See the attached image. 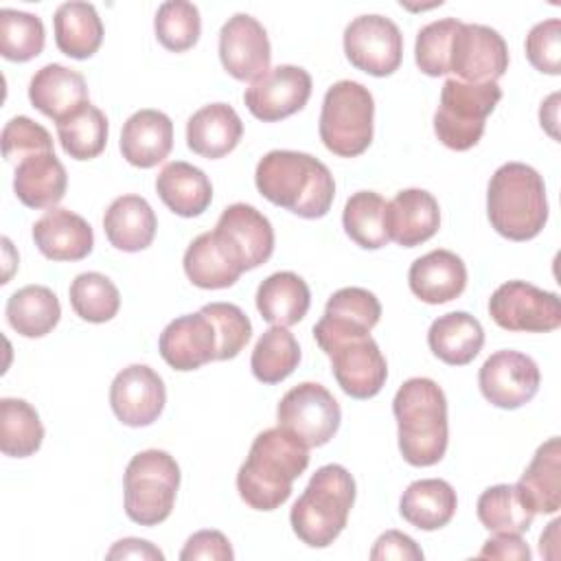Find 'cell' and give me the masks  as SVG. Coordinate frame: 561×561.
I'll return each mask as SVG.
<instances>
[{"label":"cell","instance_id":"obj_1","mask_svg":"<svg viewBox=\"0 0 561 561\" xmlns=\"http://www.w3.org/2000/svg\"><path fill=\"white\" fill-rule=\"evenodd\" d=\"M254 182L267 202L302 219L324 217L335 197L329 167L302 151L274 149L265 153L256 164Z\"/></svg>","mask_w":561,"mask_h":561},{"label":"cell","instance_id":"obj_2","mask_svg":"<svg viewBox=\"0 0 561 561\" xmlns=\"http://www.w3.org/2000/svg\"><path fill=\"white\" fill-rule=\"evenodd\" d=\"M309 465V447L283 427L261 432L237 473L241 500L256 511H274L291 495L294 480Z\"/></svg>","mask_w":561,"mask_h":561},{"label":"cell","instance_id":"obj_3","mask_svg":"<svg viewBox=\"0 0 561 561\" xmlns=\"http://www.w3.org/2000/svg\"><path fill=\"white\" fill-rule=\"evenodd\" d=\"M399 425V451L412 467H432L449 440L447 399L443 388L430 377H412L401 383L392 399Z\"/></svg>","mask_w":561,"mask_h":561},{"label":"cell","instance_id":"obj_4","mask_svg":"<svg viewBox=\"0 0 561 561\" xmlns=\"http://www.w3.org/2000/svg\"><path fill=\"white\" fill-rule=\"evenodd\" d=\"M486 215L497 234L511 241L535 239L548 221L543 178L524 162L502 164L489 182Z\"/></svg>","mask_w":561,"mask_h":561},{"label":"cell","instance_id":"obj_5","mask_svg":"<svg viewBox=\"0 0 561 561\" xmlns=\"http://www.w3.org/2000/svg\"><path fill=\"white\" fill-rule=\"evenodd\" d=\"M355 502V480L342 465L320 467L294 502L289 524L309 548L331 546L348 522Z\"/></svg>","mask_w":561,"mask_h":561},{"label":"cell","instance_id":"obj_6","mask_svg":"<svg viewBox=\"0 0 561 561\" xmlns=\"http://www.w3.org/2000/svg\"><path fill=\"white\" fill-rule=\"evenodd\" d=\"M373 116L375 101L366 85L351 79L333 83L320 110L318 131L322 145L340 158L364 153L373 142Z\"/></svg>","mask_w":561,"mask_h":561},{"label":"cell","instance_id":"obj_7","mask_svg":"<svg viewBox=\"0 0 561 561\" xmlns=\"http://www.w3.org/2000/svg\"><path fill=\"white\" fill-rule=\"evenodd\" d=\"M123 484L127 517L140 526H158L173 511L180 467L171 454L147 449L129 460Z\"/></svg>","mask_w":561,"mask_h":561},{"label":"cell","instance_id":"obj_8","mask_svg":"<svg viewBox=\"0 0 561 561\" xmlns=\"http://www.w3.org/2000/svg\"><path fill=\"white\" fill-rule=\"evenodd\" d=\"M502 99L497 83H469L447 79L440 90V103L434 114V131L438 140L454 149L467 151L484 134V121Z\"/></svg>","mask_w":561,"mask_h":561},{"label":"cell","instance_id":"obj_9","mask_svg":"<svg viewBox=\"0 0 561 561\" xmlns=\"http://www.w3.org/2000/svg\"><path fill=\"white\" fill-rule=\"evenodd\" d=\"M276 419L278 427L300 438L307 447H322L335 436L342 412L322 383L302 381L283 394Z\"/></svg>","mask_w":561,"mask_h":561},{"label":"cell","instance_id":"obj_10","mask_svg":"<svg viewBox=\"0 0 561 561\" xmlns=\"http://www.w3.org/2000/svg\"><path fill=\"white\" fill-rule=\"evenodd\" d=\"M489 313L506 331L548 333L561 327L559 296L526 280L502 283L489 298Z\"/></svg>","mask_w":561,"mask_h":561},{"label":"cell","instance_id":"obj_11","mask_svg":"<svg viewBox=\"0 0 561 561\" xmlns=\"http://www.w3.org/2000/svg\"><path fill=\"white\" fill-rule=\"evenodd\" d=\"M344 53L357 70L373 77H388L401 66L403 35L386 15H359L344 28Z\"/></svg>","mask_w":561,"mask_h":561},{"label":"cell","instance_id":"obj_12","mask_svg":"<svg viewBox=\"0 0 561 561\" xmlns=\"http://www.w3.org/2000/svg\"><path fill=\"white\" fill-rule=\"evenodd\" d=\"M213 234L241 272L263 265L274 252V228L270 219L243 202L224 208Z\"/></svg>","mask_w":561,"mask_h":561},{"label":"cell","instance_id":"obj_13","mask_svg":"<svg viewBox=\"0 0 561 561\" xmlns=\"http://www.w3.org/2000/svg\"><path fill=\"white\" fill-rule=\"evenodd\" d=\"M508 68L504 37L484 24H460L449 55V72L469 83H497Z\"/></svg>","mask_w":561,"mask_h":561},{"label":"cell","instance_id":"obj_14","mask_svg":"<svg viewBox=\"0 0 561 561\" xmlns=\"http://www.w3.org/2000/svg\"><path fill=\"white\" fill-rule=\"evenodd\" d=\"M311 96V75L291 64L270 68L254 79L243 94L250 114L263 123H274L300 112Z\"/></svg>","mask_w":561,"mask_h":561},{"label":"cell","instance_id":"obj_15","mask_svg":"<svg viewBox=\"0 0 561 561\" xmlns=\"http://www.w3.org/2000/svg\"><path fill=\"white\" fill-rule=\"evenodd\" d=\"M539 366L519 351H497L482 364L478 383L482 397L502 410H517L539 390Z\"/></svg>","mask_w":561,"mask_h":561},{"label":"cell","instance_id":"obj_16","mask_svg":"<svg viewBox=\"0 0 561 561\" xmlns=\"http://www.w3.org/2000/svg\"><path fill=\"white\" fill-rule=\"evenodd\" d=\"M219 59L224 70L239 81H254L270 70L272 48L263 24L248 15L234 13L219 31Z\"/></svg>","mask_w":561,"mask_h":561},{"label":"cell","instance_id":"obj_17","mask_svg":"<svg viewBox=\"0 0 561 561\" xmlns=\"http://www.w3.org/2000/svg\"><path fill=\"white\" fill-rule=\"evenodd\" d=\"M167 390L162 377L145 366L123 368L110 386V405L116 419L129 427L151 425L164 410Z\"/></svg>","mask_w":561,"mask_h":561},{"label":"cell","instance_id":"obj_18","mask_svg":"<svg viewBox=\"0 0 561 561\" xmlns=\"http://www.w3.org/2000/svg\"><path fill=\"white\" fill-rule=\"evenodd\" d=\"M327 355L335 381L348 397L370 399L383 388L388 364L370 335L337 342Z\"/></svg>","mask_w":561,"mask_h":561},{"label":"cell","instance_id":"obj_19","mask_svg":"<svg viewBox=\"0 0 561 561\" xmlns=\"http://www.w3.org/2000/svg\"><path fill=\"white\" fill-rule=\"evenodd\" d=\"M158 348L173 370H195L217 359L219 335L213 320L199 309L171 320L160 333Z\"/></svg>","mask_w":561,"mask_h":561},{"label":"cell","instance_id":"obj_20","mask_svg":"<svg viewBox=\"0 0 561 561\" xmlns=\"http://www.w3.org/2000/svg\"><path fill=\"white\" fill-rule=\"evenodd\" d=\"M438 202L432 193L423 188H403L388 202L386 228L390 239L403 248L425 243L438 232Z\"/></svg>","mask_w":561,"mask_h":561},{"label":"cell","instance_id":"obj_21","mask_svg":"<svg viewBox=\"0 0 561 561\" xmlns=\"http://www.w3.org/2000/svg\"><path fill=\"white\" fill-rule=\"evenodd\" d=\"M33 241L50 261H81L92 252V226L68 208H50L33 224Z\"/></svg>","mask_w":561,"mask_h":561},{"label":"cell","instance_id":"obj_22","mask_svg":"<svg viewBox=\"0 0 561 561\" xmlns=\"http://www.w3.org/2000/svg\"><path fill=\"white\" fill-rule=\"evenodd\" d=\"M28 99L35 110L55 123L64 121L90 101L83 75L61 64H46L33 75L28 83Z\"/></svg>","mask_w":561,"mask_h":561},{"label":"cell","instance_id":"obj_23","mask_svg":"<svg viewBox=\"0 0 561 561\" xmlns=\"http://www.w3.org/2000/svg\"><path fill=\"white\" fill-rule=\"evenodd\" d=\"M410 289L427 305H443L458 298L467 287V267L451 250H432L419 256L408 272Z\"/></svg>","mask_w":561,"mask_h":561},{"label":"cell","instance_id":"obj_24","mask_svg":"<svg viewBox=\"0 0 561 561\" xmlns=\"http://www.w3.org/2000/svg\"><path fill=\"white\" fill-rule=\"evenodd\" d=\"M173 149V123L160 110L134 112L121 131L123 158L138 167L151 169L162 162Z\"/></svg>","mask_w":561,"mask_h":561},{"label":"cell","instance_id":"obj_25","mask_svg":"<svg viewBox=\"0 0 561 561\" xmlns=\"http://www.w3.org/2000/svg\"><path fill=\"white\" fill-rule=\"evenodd\" d=\"M243 136V123L228 103L199 107L186 123V145L193 153L215 160L228 156Z\"/></svg>","mask_w":561,"mask_h":561},{"label":"cell","instance_id":"obj_26","mask_svg":"<svg viewBox=\"0 0 561 561\" xmlns=\"http://www.w3.org/2000/svg\"><path fill=\"white\" fill-rule=\"evenodd\" d=\"M524 504L537 515H552L561 508V440L559 436L541 443L515 484Z\"/></svg>","mask_w":561,"mask_h":561},{"label":"cell","instance_id":"obj_27","mask_svg":"<svg viewBox=\"0 0 561 561\" xmlns=\"http://www.w3.org/2000/svg\"><path fill=\"white\" fill-rule=\"evenodd\" d=\"M68 173L55 151H44L18 162L13 191L28 208H55L66 195Z\"/></svg>","mask_w":561,"mask_h":561},{"label":"cell","instance_id":"obj_28","mask_svg":"<svg viewBox=\"0 0 561 561\" xmlns=\"http://www.w3.org/2000/svg\"><path fill=\"white\" fill-rule=\"evenodd\" d=\"M158 219L149 202L140 195L116 197L103 217L107 241L123 252H140L151 245Z\"/></svg>","mask_w":561,"mask_h":561},{"label":"cell","instance_id":"obj_29","mask_svg":"<svg viewBox=\"0 0 561 561\" xmlns=\"http://www.w3.org/2000/svg\"><path fill=\"white\" fill-rule=\"evenodd\" d=\"M156 191L162 204L180 217H197L213 202V184L208 175L184 160L162 167L156 178Z\"/></svg>","mask_w":561,"mask_h":561},{"label":"cell","instance_id":"obj_30","mask_svg":"<svg viewBox=\"0 0 561 561\" xmlns=\"http://www.w3.org/2000/svg\"><path fill=\"white\" fill-rule=\"evenodd\" d=\"M458 497L454 486L440 478H425L412 482L401 500V517L419 530H438L447 526L456 513Z\"/></svg>","mask_w":561,"mask_h":561},{"label":"cell","instance_id":"obj_31","mask_svg":"<svg viewBox=\"0 0 561 561\" xmlns=\"http://www.w3.org/2000/svg\"><path fill=\"white\" fill-rule=\"evenodd\" d=\"M484 344L482 324L467 311H449L436 318L427 331L430 351L449 366L473 362Z\"/></svg>","mask_w":561,"mask_h":561},{"label":"cell","instance_id":"obj_32","mask_svg":"<svg viewBox=\"0 0 561 561\" xmlns=\"http://www.w3.org/2000/svg\"><path fill=\"white\" fill-rule=\"evenodd\" d=\"M311 305L309 285L294 272L270 274L256 289V309L274 327L298 324Z\"/></svg>","mask_w":561,"mask_h":561},{"label":"cell","instance_id":"obj_33","mask_svg":"<svg viewBox=\"0 0 561 561\" xmlns=\"http://www.w3.org/2000/svg\"><path fill=\"white\" fill-rule=\"evenodd\" d=\"M55 44L72 59L92 57L103 42V22L90 2H64L53 15Z\"/></svg>","mask_w":561,"mask_h":561},{"label":"cell","instance_id":"obj_34","mask_svg":"<svg viewBox=\"0 0 561 561\" xmlns=\"http://www.w3.org/2000/svg\"><path fill=\"white\" fill-rule=\"evenodd\" d=\"M4 313L11 329L20 335L42 337L57 327L61 305L53 289L44 285H26L9 296Z\"/></svg>","mask_w":561,"mask_h":561},{"label":"cell","instance_id":"obj_35","mask_svg":"<svg viewBox=\"0 0 561 561\" xmlns=\"http://www.w3.org/2000/svg\"><path fill=\"white\" fill-rule=\"evenodd\" d=\"M184 272L195 287L224 289L232 287L243 274L219 248L213 230L202 232L184 252Z\"/></svg>","mask_w":561,"mask_h":561},{"label":"cell","instance_id":"obj_36","mask_svg":"<svg viewBox=\"0 0 561 561\" xmlns=\"http://www.w3.org/2000/svg\"><path fill=\"white\" fill-rule=\"evenodd\" d=\"M44 440L37 410L24 399H0V449L11 458L33 456Z\"/></svg>","mask_w":561,"mask_h":561},{"label":"cell","instance_id":"obj_37","mask_svg":"<svg viewBox=\"0 0 561 561\" xmlns=\"http://www.w3.org/2000/svg\"><path fill=\"white\" fill-rule=\"evenodd\" d=\"M388 202L375 191L353 193L342 213V226L346 234L364 250H379L390 241L386 228Z\"/></svg>","mask_w":561,"mask_h":561},{"label":"cell","instance_id":"obj_38","mask_svg":"<svg viewBox=\"0 0 561 561\" xmlns=\"http://www.w3.org/2000/svg\"><path fill=\"white\" fill-rule=\"evenodd\" d=\"M300 362V346L287 327H270L254 344L250 368L261 383H278L287 379Z\"/></svg>","mask_w":561,"mask_h":561},{"label":"cell","instance_id":"obj_39","mask_svg":"<svg viewBox=\"0 0 561 561\" xmlns=\"http://www.w3.org/2000/svg\"><path fill=\"white\" fill-rule=\"evenodd\" d=\"M478 519L491 533L522 535L530 528L535 513L524 504L515 484H495L480 493Z\"/></svg>","mask_w":561,"mask_h":561},{"label":"cell","instance_id":"obj_40","mask_svg":"<svg viewBox=\"0 0 561 561\" xmlns=\"http://www.w3.org/2000/svg\"><path fill=\"white\" fill-rule=\"evenodd\" d=\"M57 138L75 160L96 158L107 142V118L90 101L57 123Z\"/></svg>","mask_w":561,"mask_h":561},{"label":"cell","instance_id":"obj_41","mask_svg":"<svg viewBox=\"0 0 561 561\" xmlns=\"http://www.w3.org/2000/svg\"><path fill=\"white\" fill-rule=\"evenodd\" d=\"M75 313L85 322H107L118 313L121 294L116 285L101 272L79 274L68 289Z\"/></svg>","mask_w":561,"mask_h":561},{"label":"cell","instance_id":"obj_42","mask_svg":"<svg viewBox=\"0 0 561 561\" xmlns=\"http://www.w3.org/2000/svg\"><path fill=\"white\" fill-rule=\"evenodd\" d=\"M46 33L37 15L0 9V53L9 61H28L44 50Z\"/></svg>","mask_w":561,"mask_h":561},{"label":"cell","instance_id":"obj_43","mask_svg":"<svg viewBox=\"0 0 561 561\" xmlns=\"http://www.w3.org/2000/svg\"><path fill=\"white\" fill-rule=\"evenodd\" d=\"M158 42L171 53H184L193 48L202 33L199 9L186 0L162 2L153 18Z\"/></svg>","mask_w":561,"mask_h":561},{"label":"cell","instance_id":"obj_44","mask_svg":"<svg viewBox=\"0 0 561 561\" xmlns=\"http://www.w3.org/2000/svg\"><path fill=\"white\" fill-rule=\"evenodd\" d=\"M462 22L456 18H443L425 24L416 33L414 61L427 77H443L449 72L451 42Z\"/></svg>","mask_w":561,"mask_h":561},{"label":"cell","instance_id":"obj_45","mask_svg":"<svg viewBox=\"0 0 561 561\" xmlns=\"http://www.w3.org/2000/svg\"><path fill=\"white\" fill-rule=\"evenodd\" d=\"M202 311L213 320L219 335L217 359L237 357L252 335V322L243 309L232 302H208L202 307Z\"/></svg>","mask_w":561,"mask_h":561},{"label":"cell","instance_id":"obj_46","mask_svg":"<svg viewBox=\"0 0 561 561\" xmlns=\"http://www.w3.org/2000/svg\"><path fill=\"white\" fill-rule=\"evenodd\" d=\"M324 316L370 331L381 318V305L377 296L364 287H342L327 300Z\"/></svg>","mask_w":561,"mask_h":561},{"label":"cell","instance_id":"obj_47","mask_svg":"<svg viewBox=\"0 0 561 561\" xmlns=\"http://www.w3.org/2000/svg\"><path fill=\"white\" fill-rule=\"evenodd\" d=\"M53 151V138L46 127L28 116H13L2 129V156L22 162L28 156Z\"/></svg>","mask_w":561,"mask_h":561},{"label":"cell","instance_id":"obj_48","mask_svg":"<svg viewBox=\"0 0 561 561\" xmlns=\"http://www.w3.org/2000/svg\"><path fill=\"white\" fill-rule=\"evenodd\" d=\"M526 57L528 61L546 75L561 72V22L559 18L543 20L530 28L526 35Z\"/></svg>","mask_w":561,"mask_h":561},{"label":"cell","instance_id":"obj_49","mask_svg":"<svg viewBox=\"0 0 561 561\" xmlns=\"http://www.w3.org/2000/svg\"><path fill=\"white\" fill-rule=\"evenodd\" d=\"M182 561H197V559H213V561H232L234 552L230 541L219 530H199L191 535L180 552Z\"/></svg>","mask_w":561,"mask_h":561},{"label":"cell","instance_id":"obj_50","mask_svg":"<svg viewBox=\"0 0 561 561\" xmlns=\"http://www.w3.org/2000/svg\"><path fill=\"white\" fill-rule=\"evenodd\" d=\"M423 561V550L416 546L412 537H408L401 530H386L383 535L377 537L373 550H370V561Z\"/></svg>","mask_w":561,"mask_h":561},{"label":"cell","instance_id":"obj_51","mask_svg":"<svg viewBox=\"0 0 561 561\" xmlns=\"http://www.w3.org/2000/svg\"><path fill=\"white\" fill-rule=\"evenodd\" d=\"M478 559H502V561H528L530 548L515 533H495L489 537L478 552Z\"/></svg>","mask_w":561,"mask_h":561},{"label":"cell","instance_id":"obj_52","mask_svg":"<svg viewBox=\"0 0 561 561\" xmlns=\"http://www.w3.org/2000/svg\"><path fill=\"white\" fill-rule=\"evenodd\" d=\"M110 561L116 559H140V561H164L162 550H158L153 543L145 541V539H136V537H127L116 541L110 552L105 554Z\"/></svg>","mask_w":561,"mask_h":561},{"label":"cell","instance_id":"obj_53","mask_svg":"<svg viewBox=\"0 0 561 561\" xmlns=\"http://www.w3.org/2000/svg\"><path fill=\"white\" fill-rule=\"evenodd\" d=\"M559 526H561V519H554L548 524L546 533H541L539 537V552L541 557H548V559H557V546H559Z\"/></svg>","mask_w":561,"mask_h":561},{"label":"cell","instance_id":"obj_54","mask_svg":"<svg viewBox=\"0 0 561 561\" xmlns=\"http://www.w3.org/2000/svg\"><path fill=\"white\" fill-rule=\"evenodd\" d=\"M557 101H559V94H550L546 103H541V110H539V121H541V127L548 129V134L552 138H557Z\"/></svg>","mask_w":561,"mask_h":561}]
</instances>
